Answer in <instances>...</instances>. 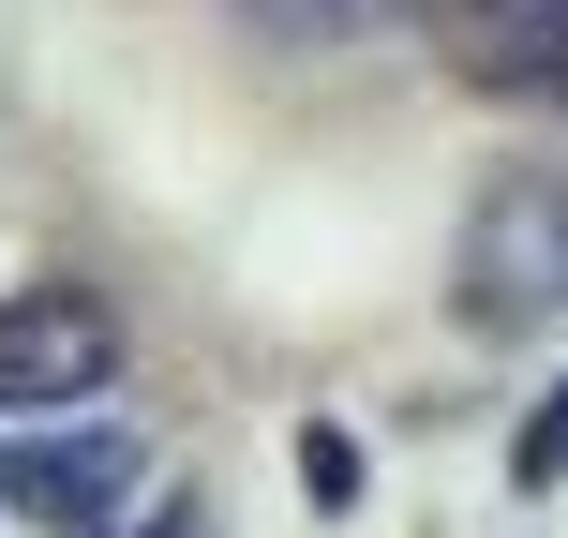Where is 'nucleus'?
Listing matches in <instances>:
<instances>
[{"label":"nucleus","mask_w":568,"mask_h":538,"mask_svg":"<svg viewBox=\"0 0 568 538\" xmlns=\"http://www.w3.org/2000/svg\"><path fill=\"white\" fill-rule=\"evenodd\" d=\"M449 284H464V329H539V314H568V180H494Z\"/></svg>","instance_id":"obj_1"},{"label":"nucleus","mask_w":568,"mask_h":538,"mask_svg":"<svg viewBox=\"0 0 568 538\" xmlns=\"http://www.w3.org/2000/svg\"><path fill=\"white\" fill-rule=\"evenodd\" d=\"M419 30L494 105H568V0H419Z\"/></svg>","instance_id":"obj_2"},{"label":"nucleus","mask_w":568,"mask_h":538,"mask_svg":"<svg viewBox=\"0 0 568 538\" xmlns=\"http://www.w3.org/2000/svg\"><path fill=\"white\" fill-rule=\"evenodd\" d=\"M120 374V314L90 284H30L0 300V404H90Z\"/></svg>","instance_id":"obj_3"},{"label":"nucleus","mask_w":568,"mask_h":538,"mask_svg":"<svg viewBox=\"0 0 568 538\" xmlns=\"http://www.w3.org/2000/svg\"><path fill=\"white\" fill-rule=\"evenodd\" d=\"M135 494V434H45V449H0V509L45 524V538H90Z\"/></svg>","instance_id":"obj_4"},{"label":"nucleus","mask_w":568,"mask_h":538,"mask_svg":"<svg viewBox=\"0 0 568 538\" xmlns=\"http://www.w3.org/2000/svg\"><path fill=\"white\" fill-rule=\"evenodd\" d=\"M255 30H284V45H359V30H389V16H419V0H240Z\"/></svg>","instance_id":"obj_5"},{"label":"nucleus","mask_w":568,"mask_h":538,"mask_svg":"<svg viewBox=\"0 0 568 538\" xmlns=\"http://www.w3.org/2000/svg\"><path fill=\"white\" fill-rule=\"evenodd\" d=\"M509 464H524V494H554V479H568V374L539 389V419H524V449H509Z\"/></svg>","instance_id":"obj_6"},{"label":"nucleus","mask_w":568,"mask_h":538,"mask_svg":"<svg viewBox=\"0 0 568 538\" xmlns=\"http://www.w3.org/2000/svg\"><path fill=\"white\" fill-rule=\"evenodd\" d=\"M300 479H314V509H344V494H359V449L314 419V434H300Z\"/></svg>","instance_id":"obj_7"},{"label":"nucleus","mask_w":568,"mask_h":538,"mask_svg":"<svg viewBox=\"0 0 568 538\" xmlns=\"http://www.w3.org/2000/svg\"><path fill=\"white\" fill-rule=\"evenodd\" d=\"M165 538H195V524H165Z\"/></svg>","instance_id":"obj_8"}]
</instances>
